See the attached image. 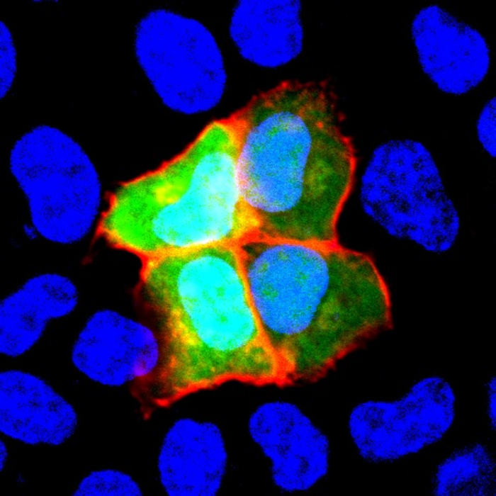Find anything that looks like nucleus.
I'll return each mask as SVG.
<instances>
[{
	"label": "nucleus",
	"instance_id": "nucleus-1",
	"mask_svg": "<svg viewBox=\"0 0 496 496\" xmlns=\"http://www.w3.org/2000/svg\"><path fill=\"white\" fill-rule=\"evenodd\" d=\"M250 298L289 383L323 376L391 325L373 261L339 242L257 237L238 245Z\"/></svg>",
	"mask_w": 496,
	"mask_h": 496
},
{
	"label": "nucleus",
	"instance_id": "nucleus-2",
	"mask_svg": "<svg viewBox=\"0 0 496 496\" xmlns=\"http://www.w3.org/2000/svg\"><path fill=\"white\" fill-rule=\"evenodd\" d=\"M236 113L240 185L259 237L338 242L356 160L328 92L319 84L283 81Z\"/></svg>",
	"mask_w": 496,
	"mask_h": 496
},
{
	"label": "nucleus",
	"instance_id": "nucleus-3",
	"mask_svg": "<svg viewBox=\"0 0 496 496\" xmlns=\"http://www.w3.org/2000/svg\"><path fill=\"white\" fill-rule=\"evenodd\" d=\"M140 284L163 325L159 402L230 381L289 383L253 306L238 245L142 259Z\"/></svg>",
	"mask_w": 496,
	"mask_h": 496
},
{
	"label": "nucleus",
	"instance_id": "nucleus-4",
	"mask_svg": "<svg viewBox=\"0 0 496 496\" xmlns=\"http://www.w3.org/2000/svg\"><path fill=\"white\" fill-rule=\"evenodd\" d=\"M240 140L235 113L208 124L171 160L123 183L107 200L101 237L142 260L259 237L240 185Z\"/></svg>",
	"mask_w": 496,
	"mask_h": 496
},
{
	"label": "nucleus",
	"instance_id": "nucleus-5",
	"mask_svg": "<svg viewBox=\"0 0 496 496\" xmlns=\"http://www.w3.org/2000/svg\"><path fill=\"white\" fill-rule=\"evenodd\" d=\"M7 167L40 239L72 247L98 232L107 203L102 176L72 135L35 125L11 145Z\"/></svg>",
	"mask_w": 496,
	"mask_h": 496
},
{
	"label": "nucleus",
	"instance_id": "nucleus-6",
	"mask_svg": "<svg viewBox=\"0 0 496 496\" xmlns=\"http://www.w3.org/2000/svg\"><path fill=\"white\" fill-rule=\"evenodd\" d=\"M363 213L388 237L443 255L456 245L461 217L431 149L412 137L377 145L359 179Z\"/></svg>",
	"mask_w": 496,
	"mask_h": 496
},
{
	"label": "nucleus",
	"instance_id": "nucleus-7",
	"mask_svg": "<svg viewBox=\"0 0 496 496\" xmlns=\"http://www.w3.org/2000/svg\"><path fill=\"white\" fill-rule=\"evenodd\" d=\"M135 61L159 101L196 115L214 109L227 89L220 45L199 20L166 8L146 12L133 38Z\"/></svg>",
	"mask_w": 496,
	"mask_h": 496
},
{
	"label": "nucleus",
	"instance_id": "nucleus-8",
	"mask_svg": "<svg viewBox=\"0 0 496 496\" xmlns=\"http://www.w3.org/2000/svg\"><path fill=\"white\" fill-rule=\"evenodd\" d=\"M459 400L454 385L430 373L392 398H369L348 412L346 429L358 456L373 465H391L440 445L453 431Z\"/></svg>",
	"mask_w": 496,
	"mask_h": 496
},
{
	"label": "nucleus",
	"instance_id": "nucleus-9",
	"mask_svg": "<svg viewBox=\"0 0 496 496\" xmlns=\"http://www.w3.org/2000/svg\"><path fill=\"white\" fill-rule=\"evenodd\" d=\"M163 360L162 337L145 322L110 307L86 317L69 350L79 374L113 389L156 378Z\"/></svg>",
	"mask_w": 496,
	"mask_h": 496
},
{
	"label": "nucleus",
	"instance_id": "nucleus-10",
	"mask_svg": "<svg viewBox=\"0 0 496 496\" xmlns=\"http://www.w3.org/2000/svg\"><path fill=\"white\" fill-rule=\"evenodd\" d=\"M248 436L269 466L281 492H306L323 481L332 463L327 434L299 405L272 399L258 404L247 421Z\"/></svg>",
	"mask_w": 496,
	"mask_h": 496
},
{
	"label": "nucleus",
	"instance_id": "nucleus-11",
	"mask_svg": "<svg viewBox=\"0 0 496 496\" xmlns=\"http://www.w3.org/2000/svg\"><path fill=\"white\" fill-rule=\"evenodd\" d=\"M418 67L441 94L463 97L478 89L492 67V50L477 26L438 3L420 6L409 24Z\"/></svg>",
	"mask_w": 496,
	"mask_h": 496
},
{
	"label": "nucleus",
	"instance_id": "nucleus-12",
	"mask_svg": "<svg viewBox=\"0 0 496 496\" xmlns=\"http://www.w3.org/2000/svg\"><path fill=\"white\" fill-rule=\"evenodd\" d=\"M229 463L227 440L218 423L181 416L162 437L156 457L157 480L168 496H216Z\"/></svg>",
	"mask_w": 496,
	"mask_h": 496
},
{
	"label": "nucleus",
	"instance_id": "nucleus-13",
	"mask_svg": "<svg viewBox=\"0 0 496 496\" xmlns=\"http://www.w3.org/2000/svg\"><path fill=\"white\" fill-rule=\"evenodd\" d=\"M79 425L74 405L45 378L19 368L0 372V432L29 446L59 447Z\"/></svg>",
	"mask_w": 496,
	"mask_h": 496
},
{
	"label": "nucleus",
	"instance_id": "nucleus-14",
	"mask_svg": "<svg viewBox=\"0 0 496 496\" xmlns=\"http://www.w3.org/2000/svg\"><path fill=\"white\" fill-rule=\"evenodd\" d=\"M81 302L75 281L56 271L30 275L0 301V354L16 359L30 353L50 327L73 315Z\"/></svg>",
	"mask_w": 496,
	"mask_h": 496
},
{
	"label": "nucleus",
	"instance_id": "nucleus-15",
	"mask_svg": "<svg viewBox=\"0 0 496 496\" xmlns=\"http://www.w3.org/2000/svg\"><path fill=\"white\" fill-rule=\"evenodd\" d=\"M301 11L296 0L239 1L230 16V38L239 55L255 66H285L303 50Z\"/></svg>",
	"mask_w": 496,
	"mask_h": 496
},
{
	"label": "nucleus",
	"instance_id": "nucleus-16",
	"mask_svg": "<svg viewBox=\"0 0 496 496\" xmlns=\"http://www.w3.org/2000/svg\"><path fill=\"white\" fill-rule=\"evenodd\" d=\"M433 496H496V456L485 441L461 444L435 463L429 480Z\"/></svg>",
	"mask_w": 496,
	"mask_h": 496
},
{
	"label": "nucleus",
	"instance_id": "nucleus-17",
	"mask_svg": "<svg viewBox=\"0 0 496 496\" xmlns=\"http://www.w3.org/2000/svg\"><path fill=\"white\" fill-rule=\"evenodd\" d=\"M74 496H142L144 490L130 473L120 469L93 470L81 478Z\"/></svg>",
	"mask_w": 496,
	"mask_h": 496
},
{
	"label": "nucleus",
	"instance_id": "nucleus-18",
	"mask_svg": "<svg viewBox=\"0 0 496 496\" xmlns=\"http://www.w3.org/2000/svg\"><path fill=\"white\" fill-rule=\"evenodd\" d=\"M18 72V51L9 26L0 22V98H5L12 90Z\"/></svg>",
	"mask_w": 496,
	"mask_h": 496
},
{
	"label": "nucleus",
	"instance_id": "nucleus-19",
	"mask_svg": "<svg viewBox=\"0 0 496 496\" xmlns=\"http://www.w3.org/2000/svg\"><path fill=\"white\" fill-rule=\"evenodd\" d=\"M476 141L483 152L496 158V96L487 98L480 106L474 123Z\"/></svg>",
	"mask_w": 496,
	"mask_h": 496
},
{
	"label": "nucleus",
	"instance_id": "nucleus-20",
	"mask_svg": "<svg viewBox=\"0 0 496 496\" xmlns=\"http://www.w3.org/2000/svg\"><path fill=\"white\" fill-rule=\"evenodd\" d=\"M484 412L487 427L496 431V376H490L484 383Z\"/></svg>",
	"mask_w": 496,
	"mask_h": 496
},
{
	"label": "nucleus",
	"instance_id": "nucleus-21",
	"mask_svg": "<svg viewBox=\"0 0 496 496\" xmlns=\"http://www.w3.org/2000/svg\"><path fill=\"white\" fill-rule=\"evenodd\" d=\"M9 459V450L6 442L4 439L0 441V470H5Z\"/></svg>",
	"mask_w": 496,
	"mask_h": 496
},
{
	"label": "nucleus",
	"instance_id": "nucleus-22",
	"mask_svg": "<svg viewBox=\"0 0 496 496\" xmlns=\"http://www.w3.org/2000/svg\"><path fill=\"white\" fill-rule=\"evenodd\" d=\"M22 232L24 237L28 240L33 241L39 239L36 230L28 222L23 226Z\"/></svg>",
	"mask_w": 496,
	"mask_h": 496
}]
</instances>
